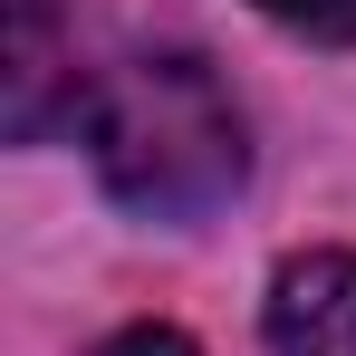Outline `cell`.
Returning a JSON list of instances; mask_svg holds the SVG:
<instances>
[{
	"label": "cell",
	"instance_id": "1",
	"mask_svg": "<svg viewBox=\"0 0 356 356\" xmlns=\"http://www.w3.org/2000/svg\"><path fill=\"white\" fill-rule=\"evenodd\" d=\"M87 145L97 174L125 212L145 222H202L212 202H232L250 174L241 106L193 49H145L87 97Z\"/></svg>",
	"mask_w": 356,
	"mask_h": 356
},
{
	"label": "cell",
	"instance_id": "2",
	"mask_svg": "<svg viewBox=\"0 0 356 356\" xmlns=\"http://www.w3.org/2000/svg\"><path fill=\"white\" fill-rule=\"evenodd\" d=\"M270 347L280 356H356V250H308L270 280Z\"/></svg>",
	"mask_w": 356,
	"mask_h": 356
},
{
	"label": "cell",
	"instance_id": "3",
	"mask_svg": "<svg viewBox=\"0 0 356 356\" xmlns=\"http://www.w3.org/2000/svg\"><path fill=\"white\" fill-rule=\"evenodd\" d=\"M10 135H49L58 125V97L67 87L77 106H87V87H77V49H58V19L39 10V0H10Z\"/></svg>",
	"mask_w": 356,
	"mask_h": 356
},
{
	"label": "cell",
	"instance_id": "4",
	"mask_svg": "<svg viewBox=\"0 0 356 356\" xmlns=\"http://www.w3.org/2000/svg\"><path fill=\"white\" fill-rule=\"evenodd\" d=\"M280 29H298V39H327V49H347L356 39V0H260Z\"/></svg>",
	"mask_w": 356,
	"mask_h": 356
},
{
	"label": "cell",
	"instance_id": "5",
	"mask_svg": "<svg viewBox=\"0 0 356 356\" xmlns=\"http://www.w3.org/2000/svg\"><path fill=\"white\" fill-rule=\"evenodd\" d=\"M106 356H193V347H183L174 327H125V337H116Z\"/></svg>",
	"mask_w": 356,
	"mask_h": 356
}]
</instances>
